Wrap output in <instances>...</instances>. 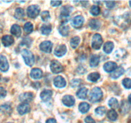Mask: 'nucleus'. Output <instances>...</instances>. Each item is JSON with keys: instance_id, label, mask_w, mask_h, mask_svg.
I'll list each match as a JSON object with an SVG mask.
<instances>
[{"instance_id": "11", "label": "nucleus", "mask_w": 131, "mask_h": 123, "mask_svg": "<svg viewBox=\"0 0 131 123\" xmlns=\"http://www.w3.org/2000/svg\"><path fill=\"white\" fill-rule=\"evenodd\" d=\"M62 102L65 106L70 107V106H72L75 103V99L73 96H70V95H67L63 97Z\"/></svg>"}, {"instance_id": "44", "label": "nucleus", "mask_w": 131, "mask_h": 123, "mask_svg": "<svg viewBox=\"0 0 131 123\" xmlns=\"http://www.w3.org/2000/svg\"><path fill=\"white\" fill-rule=\"evenodd\" d=\"M84 121H85L86 123H95V121L90 116L86 117L85 119H84Z\"/></svg>"}, {"instance_id": "23", "label": "nucleus", "mask_w": 131, "mask_h": 123, "mask_svg": "<svg viewBox=\"0 0 131 123\" xmlns=\"http://www.w3.org/2000/svg\"><path fill=\"white\" fill-rule=\"evenodd\" d=\"M14 17H15L17 19H19V20L23 19V17H24V10H23V8H17L15 9Z\"/></svg>"}, {"instance_id": "48", "label": "nucleus", "mask_w": 131, "mask_h": 123, "mask_svg": "<svg viewBox=\"0 0 131 123\" xmlns=\"http://www.w3.org/2000/svg\"><path fill=\"white\" fill-rule=\"evenodd\" d=\"M129 4H130V7H131V1H129Z\"/></svg>"}, {"instance_id": "3", "label": "nucleus", "mask_w": 131, "mask_h": 123, "mask_svg": "<svg viewBox=\"0 0 131 123\" xmlns=\"http://www.w3.org/2000/svg\"><path fill=\"white\" fill-rule=\"evenodd\" d=\"M102 42L103 41H102V36L99 33H96L93 35V38H92V47L95 49H99L102 46Z\"/></svg>"}, {"instance_id": "16", "label": "nucleus", "mask_w": 131, "mask_h": 123, "mask_svg": "<svg viewBox=\"0 0 131 123\" xmlns=\"http://www.w3.org/2000/svg\"><path fill=\"white\" fill-rule=\"evenodd\" d=\"M42 75H43V73H42V70H40L38 68H34V69H32L30 73V76L35 79L41 78L42 77Z\"/></svg>"}, {"instance_id": "29", "label": "nucleus", "mask_w": 131, "mask_h": 123, "mask_svg": "<svg viewBox=\"0 0 131 123\" xmlns=\"http://www.w3.org/2000/svg\"><path fill=\"white\" fill-rule=\"evenodd\" d=\"M0 112H3L5 114H10L12 112L11 106L8 105H3L0 106Z\"/></svg>"}, {"instance_id": "38", "label": "nucleus", "mask_w": 131, "mask_h": 123, "mask_svg": "<svg viewBox=\"0 0 131 123\" xmlns=\"http://www.w3.org/2000/svg\"><path fill=\"white\" fill-rule=\"evenodd\" d=\"M95 112L97 115L100 116H102L104 115L106 112V109L104 106H100V107L97 108L95 109Z\"/></svg>"}, {"instance_id": "33", "label": "nucleus", "mask_w": 131, "mask_h": 123, "mask_svg": "<svg viewBox=\"0 0 131 123\" xmlns=\"http://www.w3.org/2000/svg\"><path fill=\"white\" fill-rule=\"evenodd\" d=\"M127 55V52L125 50L122 49H118V51H116L115 54V56L116 58H124Z\"/></svg>"}, {"instance_id": "25", "label": "nucleus", "mask_w": 131, "mask_h": 123, "mask_svg": "<svg viewBox=\"0 0 131 123\" xmlns=\"http://www.w3.org/2000/svg\"><path fill=\"white\" fill-rule=\"evenodd\" d=\"M100 61V57L98 55H94L91 57L90 58V66L92 67H97L99 65Z\"/></svg>"}, {"instance_id": "1", "label": "nucleus", "mask_w": 131, "mask_h": 123, "mask_svg": "<svg viewBox=\"0 0 131 123\" xmlns=\"http://www.w3.org/2000/svg\"><path fill=\"white\" fill-rule=\"evenodd\" d=\"M102 90L99 87H95L92 90L90 94V101L93 103L99 102L102 99Z\"/></svg>"}, {"instance_id": "9", "label": "nucleus", "mask_w": 131, "mask_h": 123, "mask_svg": "<svg viewBox=\"0 0 131 123\" xmlns=\"http://www.w3.org/2000/svg\"><path fill=\"white\" fill-rule=\"evenodd\" d=\"M9 65L8 60L5 56H0V70L6 72L8 70Z\"/></svg>"}, {"instance_id": "35", "label": "nucleus", "mask_w": 131, "mask_h": 123, "mask_svg": "<svg viewBox=\"0 0 131 123\" xmlns=\"http://www.w3.org/2000/svg\"><path fill=\"white\" fill-rule=\"evenodd\" d=\"M24 32L27 33H31L33 29V26L32 24V23H31L30 22H28V23H26L24 26Z\"/></svg>"}, {"instance_id": "19", "label": "nucleus", "mask_w": 131, "mask_h": 123, "mask_svg": "<svg viewBox=\"0 0 131 123\" xmlns=\"http://www.w3.org/2000/svg\"><path fill=\"white\" fill-rule=\"evenodd\" d=\"M125 70H124V69L122 67H119L118 68L116 69V70H114L113 72H112L111 74V77L113 79H117L119 77L121 76L124 73Z\"/></svg>"}, {"instance_id": "4", "label": "nucleus", "mask_w": 131, "mask_h": 123, "mask_svg": "<svg viewBox=\"0 0 131 123\" xmlns=\"http://www.w3.org/2000/svg\"><path fill=\"white\" fill-rule=\"evenodd\" d=\"M40 7L38 5H31L27 9V14L31 18H35L40 13Z\"/></svg>"}, {"instance_id": "10", "label": "nucleus", "mask_w": 131, "mask_h": 123, "mask_svg": "<svg viewBox=\"0 0 131 123\" xmlns=\"http://www.w3.org/2000/svg\"><path fill=\"white\" fill-rule=\"evenodd\" d=\"M33 94L31 92H26V93L22 94L19 96V100L23 102H30L33 100Z\"/></svg>"}, {"instance_id": "17", "label": "nucleus", "mask_w": 131, "mask_h": 123, "mask_svg": "<svg viewBox=\"0 0 131 123\" xmlns=\"http://www.w3.org/2000/svg\"><path fill=\"white\" fill-rule=\"evenodd\" d=\"M1 41H2V43L4 46L8 47V46H10V45L14 43V39L12 36L5 35L1 38Z\"/></svg>"}, {"instance_id": "24", "label": "nucleus", "mask_w": 131, "mask_h": 123, "mask_svg": "<svg viewBox=\"0 0 131 123\" xmlns=\"http://www.w3.org/2000/svg\"><path fill=\"white\" fill-rule=\"evenodd\" d=\"M114 48V44L112 42H107L104 46V51L107 54L111 53Z\"/></svg>"}, {"instance_id": "40", "label": "nucleus", "mask_w": 131, "mask_h": 123, "mask_svg": "<svg viewBox=\"0 0 131 123\" xmlns=\"http://www.w3.org/2000/svg\"><path fill=\"white\" fill-rule=\"evenodd\" d=\"M81 79H74L71 81V82H70V85H71L73 88H74V87H78V86H79V85L81 84Z\"/></svg>"}, {"instance_id": "34", "label": "nucleus", "mask_w": 131, "mask_h": 123, "mask_svg": "<svg viewBox=\"0 0 131 123\" xmlns=\"http://www.w3.org/2000/svg\"><path fill=\"white\" fill-rule=\"evenodd\" d=\"M80 42V38L79 37H74L70 40V45L72 48H76Z\"/></svg>"}, {"instance_id": "41", "label": "nucleus", "mask_w": 131, "mask_h": 123, "mask_svg": "<svg viewBox=\"0 0 131 123\" xmlns=\"http://www.w3.org/2000/svg\"><path fill=\"white\" fill-rule=\"evenodd\" d=\"M31 43V39L30 38H26L22 41L21 45L23 46H26L27 47H29Z\"/></svg>"}, {"instance_id": "5", "label": "nucleus", "mask_w": 131, "mask_h": 123, "mask_svg": "<svg viewBox=\"0 0 131 123\" xmlns=\"http://www.w3.org/2000/svg\"><path fill=\"white\" fill-rule=\"evenodd\" d=\"M50 68H51V71L53 73H56V74L61 73L63 70V67L62 65L56 60H53L52 61H51Z\"/></svg>"}, {"instance_id": "39", "label": "nucleus", "mask_w": 131, "mask_h": 123, "mask_svg": "<svg viewBox=\"0 0 131 123\" xmlns=\"http://www.w3.org/2000/svg\"><path fill=\"white\" fill-rule=\"evenodd\" d=\"M122 84L125 88L130 89L131 88V79L130 78H125L123 79Z\"/></svg>"}, {"instance_id": "20", "label": "nucleus", "mask_w": 131, "mask_h": 123, "mask_svg": "<svg viewBox=\"0 0 131 123\" xmlns=\"http://www.w3.org/2000/svg\"><path fill=\"white\" fill-rule=\"evenodd\" d=\"M10 32L13 35L17 37H20L21 35V29L18 24H14L10 29Z\"/></svg>"}, {"instance_id": "14", "label": "nucleus", "mask_w": 131, "mask_h": 123, "mask_svg": "<svg viewBox=\"0 0 131 123\" xmlns=\"http://www.w3.org/2000/svg\"><path fill=\"white\" fill-rule=\"evenodd\" d=\"M67 52V47L65 45L58 46L54 50V55L58 57H61L63 56Z\"/></svg>"}, {"instance_id": "21", "label": "nucleus", "mask_w": 131, "mask_h": 123, "mask_svg": "<svg viewBox=\"0 0 131 123\" xmlns=\"http://www.w3.org/2000/svg\"><path fill=\"white\" fill-rule=\"evenodd\" d=\"M59 32L63 37H67L69 33V27L66 24H61L59 27Z\"/></svg>"}, {"instance_id": "13", "label": "nucleus", "mask_w": 131, "mask_h": 123, "mask_svg": "<svg viewBox=\"0 0 131 123\" xmlns=\"http://www.w3.org/2000/svg\"><path fill=\"white\" fill-rule=\"evenodd\" d=\"M117 69V64L113 61H108L104 65V69L107 73H111Z\"/></svg>"}, {"instance_id": "28", "label": "nucleus", "mask_w": 131, "mask_h": 123, "mask_svg": "<svg viewBox=\"0 0 131 123\" xmlns=\"http://www.w3.org/2000/svg\"><path fill=\"white\" fill-rule=\"evenodd\" d=\"M89 25L92 29H99L101 26V23L99 20H97V19H92L90 21Z\"/></svg>"}, {"instance_id": "42", "label": "nucleus", "mask_w": 131, "mask_h": 123, "mask_svg": "<svg viewBox=\"0 0 131 123\" xmlns=\"http://www.w3.org/2000/svg\"><path fill=\"white\" fill-rule=\"evenodd\" d=\"M104 3H106V6L109 8H112L115 6V1H104Z\"/></svg>"}, {"instance_id": "37", "label": "nucleus", "mask_w": 131, "mask_h": 123, "mask_svg": "<svg viewBox=\"0 0 131 123\" xmlns=\"http://www.w3.org/2000/svg\"><path fill=\"white\" fill-rule=\"evenodd\" d=\"M50 18H51V16H50V14L48 11L42 12V14H41V19H42L43 21H48L50 19Z\"/></svg>"}, {"instance_id": "15", "label": "nucleus", "mask_w": 131, "mask_h": 123, "mask_svg": "<svg viewBox=\"0 0 131 123\" xmlns=\"http://www.w3.org/2000/svg\"><path fill=\"white\" fill-rule=\"evenodd\" d=\"M52 92L50 90H44L40 94V97L42 100L44 102H47L49 100L51 99L52 97Z\"/></svg>"}, {"instance_id": "43", "label": "nucleus", "mask_w": 131, "mask_h": 123, "mask_svg": "<svg viewBox=\"0 0 131 123\" xmlns=\"http://www.w3.org/2000/svg\"><path fill=\"white\" fill-rule=\"evenodd\" d=\"M6 96V91L3 87H0V98H4Z\"/></svg>"}, {"instance_id": "8", "label": "nucleus", "mask_w": 131, "mask_h": 123, "mask_svg": "<svg viewBox=\"0 0 131 123\" xmlns=\"http://www.w3.org/2000/svg\"><path fill=\"white\" fill-rule=\"evenodd\" d=\"M84 23V18L81 15H78L75 17L72 20V25L75 28H79L82 26Z\"/></svg>"}, {"instance_id": "46", "label": "nucleus", "mask_w": 131, "mask_h": 123, "mask_svg": "<svg viewBox=\"0 0 131 123\" xmlns=\"http://www.w3.org/2000/svg\"><path fill=\"white\" fill-rule=\"evenodd\" d=\"M46 123H56V120L54 119H47Z\"/></svg>"}, {"instance_id": "12", "label": "nucleus", "mask_w": 131, "mask_h": 123, "mask_svg": "<svg viewBox=\"0 0 131 123\" xmlns=\"http://www.w3.org/2000/svg\"><path fill=\"white\" fill-rule=\"evenodd\" d=\"M54 84L58 88H63L66 86V81L62 76H58L54 79Z\"/></svg>"}, {"instance_id": "2", "label": "nucleus", "mask_w": 131, "mask_h": 123, "mask_svg": "<svg viewBox=\"0 0 131 123\" xmlns=\"http://www.w3.org/2000/svg\"><path fill=\"white\" fill-rule=\"evenodd\" d=\"M21 54L26 64L28 66H32L35 62V58L33 53L28 49H23Z\"/></svg>"}, {"instance_id": "32", "label": "nucleus", "mask_w": 131, "mask_h": 123, "mask_svg": "<svg viewBox=\"0 0 131 123\" xmlns=\"http://www.w3.org/2000/svg\"><path fill=\"white\" fill-rule=\"evenodd\" d=\"M108 105L113 109H116L118 107V100L116 98H114V97H112V98H111L109 100Z\"/></svg>"}, {"instance_id": "31", "label": "nucleus", "mask_w": 131, "mask_h": 123, "mask_svg": "<svg viewBox=\"0 0 131 123\" xmlns=\"http://www.w3.org/2000/svg\"><path fill=\"white\" fill-rule=\"evenodd\" d=\"M100 77H101V76H100V74H99L98 73H91V74H90L89 75H88V80H90V81L95 82L99 79Z\"/></svg>"}, {"instance_id": "50", "label": "nucleus", "mask_w": 131, "mask_h": 123, "mask_svg": "<svg viewBox=\"0 0 131 123\" xmlns=\"http://www.w3.org/2000/svg\"><path fill=\"white\" fill-rule=\"evenodd\" d=\"M8 123H12V122H8Z\"/></svg>"}, {"instance_id": "36", "label": "nucleus", "mask_w": 131, "mask_h": 123, "mask_svg": "<svg viewBox=\"0 0 131 123\" xmlns=\"http://www.w3.org/2000/svg\"><path fill=\"white\" fill-rule=\"evenodd\" d=\"M100 12H101V9L97 5H93L92 6L90 9V13L94 16H97L99 14H100Z\"/></svg>"}, {"instance_id": "30", "label": "nucleus", "mask_w": 131, "mask_h": 123, "mask_svg": "<svg viewBox=\"0 0 131 123\" xmlns=\"http://www.w3.org/2000/svg\"><path fill=\"white\" fill-rule=\"evenodd\" d=\"M51 29H52V28L51 25H46V24H43L40 28L41 32L43 35H49L51 33Z\"/></svg>"}, {"instance_id": "18", "label": "nucleus", "mask_w": 131, "mask_h": 123, "mask_svg": "<svg viewBox=\"0 0 131 123\" xmlns=\"http://www.w3.org/2000/svg\"><path fill=\"white\" fill-rule=\"evenodd\" d=\"M72 7L69 6H63L61 10V17L64 19H66L67 17L69 16L70 14L71 13L72 10Z\"/></svg>"}, {"instance_id": "45", "label": "nucleus", "mask_w": 131, "mask_h": 123, "mask_svg": "<svg viewBox=\"0 0 131 123\" xmlns=\"http://www.w3.org/2000/svg\"><path fill=\"white\" fill-rule=\"evenodd\" d=\"M61 4V1H51V5L52 6H58Z\"/></svg>"}, {"instance_id": "27", "label": "nucleus", "mask_w": 131, "mask_h": 123, "mask_svg": "<svg viewBox=\"0 0 131 123\" xmlns=\"http://www.w3.org/2000/svg\"><path fill=\"white\" fill-rule=\"evenodd\" d=\"M107 118H108L110 120L114 121V120H116V119H117L118 114L115 110L111 109V110H110V111L107 112Z\"/></svg>"}, {"instance_id": "22", "label": "nucleus", "mask_w": 131, "mask_h": 123, "mask_svg": "<svg viewBox=\"0 0 131 123\" xmlns=\"http://www.w3.org/2000/svg\"><path fill=\"white\" fill-rule=\"evenodd\" d=\"M87 93H88V89L85 88V87H82L77 92V96L79 99H84L86 97Z\"/></svg>"}, {"instance_id": "6", "label": "nucleus", "mask_w": 131, "mask_h": 123, "mask_svg": "<svg viewBox=\"0 0 131 123\" xmlns=\"http://www.w3.org/2000/svg\"><path fill=\"white\" fill-rule=\"evenodd\" d=\"M52 47V44L50 41H43L40 45V49L41 51H42L43 52L47 53L51 52Z\"/></svg>"}, {"instance_id": "47", "label": "nucleus", "mask_w": 131, "mask_h": 123, "mask_svg": "<svg viewBox=\"0 0 131 123\" xmlns=\"http://www.w3.org/2000/svg\"><path fill=\"white\" fill-rule=\"evenodd\" d=\"M128 99H129V102L131 104V94L129 96V98H128Z\"/></svg>"}, {"instance_id": "49", "label": "nucleus", "mask_w": 131, "mask_h": 123, "mask_svg": "<svg viewBox=\"0 0 131 123\" xmlns=\"http://www.w3.org/2000/svg\"><path fill=\"white\" fill-rule=\"evenodd\" d=\"M0 81H1V76H0Z\"/></svg>"}, {"instance_id": "7", "label": "nucleus", "mask_w": 131, "mask_h": 123, "mask_svg": "<svg viewBox=\"0 0 131 123\" xmlns=\"http://www.w3.org/2000/svg\"><path fill=\"white\" fill-rule=\"evenodd\" d=\"M17 111L20 115H24L30 111V106L28 103L23 102L18 106Z\"/></svg>"}, {"instance_id": "26", "label": "nucleus", "mask_w": 131, "mask_h": 123, "mask_svg": "<svg viewBox=\"0 0 131 123\" xmlns=\"http://www.w3.org/2000/svg\"><path fill=\"white\" fill-rule=\"evenodd\" d=\"M90 109V105L87 102H83L79 105V110L82 114H85Z\"/></svg>"}]
</instances>
